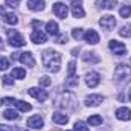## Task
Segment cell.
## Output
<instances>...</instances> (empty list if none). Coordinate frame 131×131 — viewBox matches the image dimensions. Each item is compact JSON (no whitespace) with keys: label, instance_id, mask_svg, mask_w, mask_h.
I'll return each mask as SVG.
<instances>
[{"label":"cell","instance_id":"obj_1","mask_svg":"<svg viewBox=\"0 0 131 131\" xmlns=\"http://www.w3.org/2000/svg\"><path fill=\"white\" fill-rule=\"evenodd\" d=\"M41 61L43 66L49 70V72H60L61 69V55L57 52V50H52V49H47L41 53Z\"/></svg>","mask_w":131,"mask_h":131},{"label":"cell","instance_id":"obj_2","mask_svg":"<svg viewBox=\"0 0 131 131\" xmlns=\"http://www.w3.org/2000/svg\"><path fill=\"white\" fill-rule=\"evenodd\" d=\"M114 78L117 82H128L131 81V69L127 64H119L114 69Z\"/></svg>","mask_w":131,"mask_h":131},{"label":"cell","instance_id":"obj_3","mask_svg":"<svg viewBox=\"0 0 131 131\" xmlns=\"http://www.w3.org/2000/svg\"><path fill=\"white\" fill-rule=\"evenodd\" d=\"M8 41H9V44L12 47H23L26 44V41L21 37V34H18L17 31H14V29H9L8 31Z\"/></svg>","mask_w":131,"mask_h":131},{"label":"cell","instance_id":"obj_4","mask_svg":"<svg viewBox=\"0 0 131 131\" xmlns=\"http://www.w3.org/2000/svg\"><path fill=\"white\" fill-rule=\"evenodd\" d=\"M108 47H110V50H111L113 53H116V55H124V53L127 52V46H125L124 43L117 41V40H111V41L108 43Z\"/></svg>","mask_w":131,"mask_h":131},{"label":"cell","instance_id":"obj_5","mask_svg":"<svg viewBox=\"0 0 131 131\" xmlns=\"http://www.w3.org/2000/svg\"><path fill=\"white\" fill-rule=\"evenodd\" d=\"M52 9H53V14H55L57 17H60V18H66V17H67V14H69V8H67V5L61 3V2L53 3Z\"/></svg>","mask_w":131,"mask_h":131},{"label":"cell","instance_id":"obj_6","mask_svg":"<svg viewBox=\"0 0 131 131\" xmlns=\"http://www.w3.org/2000/svg\"><path fill=\"white\" fill-rule=\"evenodd\" d=\"M32 98H35L37 101H40V102H44L46 99L49 98V93L46 92V90H43V89H38V87H32V89H29V92H28Z\"/></svg>","mask_w":131,"mask_h":131},{"label":"cell","instance_id":"obj_7","mask_svg":"<svg viewBox=\"0 0 131 131\" xmlns=\"http://www.w3.org/2000/svg\"><path fill=\"white\" fill-rule=\"evenodd\" d=\"M99 25H101L104 29L111 31V29H114V26H116V18H114V15H104V17L99 20Z\"/></svg>","mask_w":131,"mask_h":131},{"label":"cell","instance_id":"obj_8","mask_svg":"<svg viewBox=\"0 0 131 131\" xmlns=\"http://www.w3.org/2000/svg\"><path fill=\"white\" fill-rule=\"evenodd\" d=\"M85 82H87V85H89L90 89H95L99 82H101V75H99L98 72H90V73H87V75H85Z\"/></svg>","mask_w":131,"mask_h":131},{"label":"cell","instance_id":"obj_9","mask_svg":"<svg viewBox=\"0 0 131 131\" xmlns=\"http://www.w3.org/2000/svg\"><path fill=\"white\" fill-rule=\"evenodd\" d=\"M43 125H44V121H43V117L38 116V114H34V116H31V117L28 119V127H31L34 130H38V128H41Z\"/></svg>","mask_w":131,"mask_h":131},{"label":"cell","instance_id":"obj_10","mask_svg":"<svg viewBox=\"0 0 131 131\" xmlns=\"http://www.w3.org/2000/svg\"><path fill=\"white\" fill-rule=\"evenodd\" d=\"M72 14H73V17H76V18H82V17L85 15V12H84L82 5H81L79 0H73V3H72Z\"/></svg>","mask_w":131,"mask_h":131},{"label":"cell","instance_id":"obj_11","mask_svg":"<svg viewBox=\"0 0 131 131\" xmlns=\"http://www.w3.org/2000/svg\"><path fill=\"white\" fill-rule=\"evenodd\" d=\"M0 14L3 15V21L5 23H8V25H17V21H18L17 15L12 14V12H5L3 6H0Z\"/></svg>","mask_w":131,"mask_h":131},{"label":"cell","instance_id":"obj_12","mask_svg":"<svg viewBox=\"0 0 131 131\" xmlns=\"http://www.w3.org/2000/svg\"><path fill=\"white\" fill-rule=\"evenodd\" d=\"M31 40L35 44H43V43L47 41V35L44 32H41V31H38V29H35L32 32V35H31Z\"/></svg>","mask_w":131,"mask_h":131},{"label":"cell","instance_id":"obj_13","mask_svg":"<svg viewBox=\"0 0 131 131\" xmlns=\"http://www.w3.org/2000/svg\"><path fill=\"white\" fill-rule=\"evenodd\" d=\"M116 117L119 121H130L131 119V110L127 107H121L116 110Z\"/></svg>","mask_w":131,"mask_h":131},{"label":"cell","instance_id":"obj_14","mask_svg":"<svg viewBox=\"0 0 131 131\" xmlns=\"http://www.w3.org/2000/svg\"><path fill=\"white\" fill-rule=\"evenodd\" d=\"M102 101H104L102 95H90L85 98V105L87 107H98Z\"/></svg>","mask_w":131,"mask_h":131},{"label":"cell","instance_id":"obj_15","mask_svg":"<svg viewBox=\"0 0 131 131\" xmlns=\"http://www.w3.org/2000/svg\"><path fill=\"white\" fill-rule=\"evenodd\" d=\"M69 101H73V98H72V95L70 93H63L60 98L57 99V107H60V108H67L69 107Z\"/></svg>","mask_w":131,"mask_h":131},{"label":"cell","instance_id":"obj_16","mask_svg":"<svg viewBox=\"0 0 131 131\" xmlns=\"http://www.w3.org/2000/svg\"><path fill=\"white\" fill-rule=\"evenodd\" d=\"M84 38H85V41H87L89 44H98V43H99V34L96 32L95 29L87 31L85 35H84Z\"/></svg>","mask_w":131,"mask_h":131},{"label":"cell","instance_id":"obj_17","mask_svg":"<svg viewBox=\"0 0 131 131\" xmlns=\"http://www.w3.org/2000/svg\"><path fill=\"white\" fill-rule=\"evenodd\" d=\"M23 64L29 66V67H32V66H35V60H34L32 53L31 52H23L21 55H20V58H18Z\"/></svg>","mask_w":131,"mask_h":131},{"label":"cell","instance_id":"obj_18","mask_svg":"<svg viewBox=\"0 0 131 131\" xmlns=\"http://www.w3.org/2000/svg\"><path fill=\"white\" fill-rule=\"evenodd\" d=\"M28 8L31 11H43L44 9V2L43 0H28Z\"/></svg>","mask_w":131,"mask_h":131},{"label":"cell","instance_id":"obj_19","mask_svg":"<svg viewBox=\"0 0 131 131\" xmlns=\"http://www.w3.org/2000/svg\"><path fill=\"white\" fill-rule=\"evenodd\" d=\"M52 121L55 124H58V125H66L69 122V117L66 114H63V113H53L52 114Z\"/></svg>","mask_w":131,"mask_h":131},{"label":"cell","instance_id":"obj_20","mask_svg":"<svg viewBox=\"0 0 131 131\" xmlns=\"http://www.w3.org/2000/svg\"><path fill=\"white\" fill-rule=\"evenodd\" d=\"M82 60H84L85 63H93V64L99 63V57L95 52H85V53L82 55Z\"/></svg>","mask_w":131,"mask_h":131},{"label":"cell","instance_id":"obj_21","mask_svg":"<svg viewBox=\"0 0 131 131\" xmlns=\"http://www.w3.org/2000/svg\"><path fill=\"white\" fill-rule=\"evenodd\" d=\"M46 31L47 34H50V35H58V23L57 21H53V20H50V21H47V25H46Z\"/></svg>","mask_w":131,"mask_h":131},{"label":"cell","instance_id":"obj_22","mask_svg":"<svg viewBox=\"0 0 131 131\" xmlns=\"http://www.w3.org/2000/svg\"><path fill=\"white\" fill-rule=\"evenodd\" d=\"M14 105H15V108L20 110V111H29V110L32 108V105H31L29 102H25V101H15Z\"/></svg>","mask_w":131,"mask_h":131},{"label":"cell","instance_id":"obj_23","mask_svg":"<svg viewBox=\"0 0 131 131\" xmlns=\"http://www.w3.org/2000/svg\"><path fill=\"white\" fill-rule=\"evenodd\" d=\"M3 117H5V119H9V121H15V119H18V113H17V110L8 108V110H5V113H3Z\"/></svg>","mask_w":131,"mask_h":131},{"label":"cell","instance_id":"obj_24","mask_svg":"<svg viewBox=\"0 0 131 131\" xmlns=\"http://www.w3.org/2000/svg\"><path fill=\"white\" fill-rule=\"evenodd\" d=\"M12 78H18V79H23L25 76H26V70L25 69H20V67H15V69H12V75H11Z\"/></svg>","mask_w":131,"mask_h":131},{"label":"cell","instance_id":"obj_25","mask_svg":"<svg viewBox=\"0 0 131 131\" xmlns=\"http://www.w3.org/2000/svg\"><path fill=\"white\" fill-rule=\"evenodd\" d=\"M101 124H102V117L99 114H93V116L89 117V125L96 127V125H101Z\"/></svg>","mask_w":131,"mask_h":131},{"label":"cell","instance_id":"obj_26","mask_svg":"<svg viewBox=\"0 0 131 131\" xmlns=\"http://www.w3.org/2000/svg\"><path fill=\"white\" fill-rule=\"evenodd\" d=\"M116 5H117L116 0H102V3H101V6H102L104 9H113Z\"/></svg>","mask_w":131,"mask_h":131},{"label":"cell","instance_id":"obj_27","mask_svg":"<svg viewBox=\"0 0 131 131\" xmlns=\"http://www.w3.org/2000/svg\"><path fill=\"white\" fill-rule=\"evenodd\" d=\"M75 70H76V63L75 61H70L69 63V70H67V78L75 76Z\"/></svg>","mask_w":131,"mask_h":131},{"label":"cell","instance_id":"obj_28","mask_svg":"<svg viewBox=\"0 0 131 131\" xmlns=\"http://www.w3.org/2000/svg\"><path fill=\"white\" fill-rule=\"evenodd\" d=\"M38 84H40L41 87H47V85L52 84V79H50L49 76H41V78L38 79Z\"/></svg>","mask_w":131,"mask_h":131},{"label":"cell","instance_id":"obj_29","mask_svg":"<svg viewBox=\"0 0 131 131\" xmlns=\"http://www.w3.org/2000/svg\"><path fill=\"white\" fill-rule=\"evenodd\" d=\"M78 82H79V81H78V76H72V78H67V79H66V85H67V87H76Z\"/></svg>","mask_w":131,"mask_h":131},{"label":"cell","instance_id":"obj_30","mask_svg":"<svg viewBox=\"0 0 131 131\" xmlns=\"http://www.w3.org/2000/svg\"><path fill=\"white\" fill-rule=\"evenodd\" d=\"M119 14H121V17H124V18H127V17H130L131 15V6H124V8H121V11H119Z\"/></svg>","mask_w":131,"mask_h":131},{"label":"cell","instance_id":"obj_31","mask_svg":"<svg viewBox=\"0 0 131 131\" xmlns=\"http://www.w3.org/2000/svg\"><path fill=\"white\" fill-rule=\"evenodd\" d=\"M75 131H89V128L82 121H78V122H75Z\"/></svg>","mask_w":131,"mask_h":131},{"label":"cell","instance_id":"obj_32","mask_svg":"<svg viewBox=\"0 0 131 131\" xmlns=\"http://www.w3.org/2000/svg\"><path fill=\"white\" fill-rule=\"evenodd\" d=\"M119 34H121V37H131V25H128V26H124L121 31H119Z\"/></svg>","mask_w":131,"mask_h":131},{"label":"cell","instance_id":"obj_33","mask_svg":"<svg viewBox=\"0 0 131 131\" xmlns=\"http://www.w3.org/2000/svg\"><path fill=\"white\" fill-rule=\"evenodd\" d=\"M9 67V60L5 57H0V70H6Z\"/></svg>","mask_w":131,"mask_h":131},{"label":"cell","instance_id":"obj_34","mask_svg":"<svg viewBox=\"0 0 131 131\" xmlns=\"http://www.w3.org/2000/svg\"><path fill=\"white\" fill-rule=\"evenodd\" d=\"M2 82H3V85H12V84H14V78L5 75V76L2 78Z\"/></svg>","mask_w":131,"mask_h":131},{"label":"cell","instance_id":"obj_35","mask_svg":"<svg viewBox=\"0 0 131 131\" xmlns=\"http://www.w3.org/2000/svg\"><path fill=\"white\" fill-rule=\"evenodd\" d=\"M72 37H73L75 40H79V38L82 37V29H81V28H76V29H73V32H72Z\"/></svg>","mask_w":131,"mask_h":131},{"label":"cell","instance_id":"obj_36","mask_svg":"<svg viewBox=\"0 0 131 131\" xmlns=\"http://www.w3.org/2000/svg\"><path fill=\"white\" fill-rule=\"evenodd\" d=\"M57 43H58V44H64V43H67V34L60 35V37L57 38Z\"/></svg>","mask_w":131,"mask_h":131},{"label":"cell","instance_id":"obj_37","mask_svg":"<svg viewBox=\"0 0 131 131\" xmlns=\"http://www.w3.org/2000/svg\"><path fill=\"white\" fill-rule=\"evenodd\" d=\"M6 5H9L11 8H17L18 6V0H6Z\"/></svg>","mask_w":131,"mask_h":131},{"label":"cell","instance_id":"obj_38","mask_svg":"<svg viewBox=\"0 0 131 131\" xmlns=\"http://www.w3.org/2000/svg\"><path fill=\"white\" fill-rule=\"evenodd\" d=\"M3 102H5V104H14V102H15V99H14V98H5V99H3Z\"/></svg>","mask_w":131,"mask_h":131},{"label":"cell","instance_id":"obj_39","mask_svg":"<svg viewBox=\"0 0 131 131\" xmlns=\"http://www.w3.org/2000/svg\"><path fill=\"white\" fill-rule=\"evenodd\" d=\"M31 25H32V28H40V26H41V21H38V20H34Z\"/></svg>","mask_w":131,"mask_h":131},{"label":"cell","instance_id":"obj_40","mask_svg":"<svg viewBox=\"0 0 131 131\" xmlns=\"http://www.w3.org/2000/svg\"><path fill=\"white\" fill-rule=\"evenodd\" d=\"M0 131H9V127H6V125H0Z\"/></svg>","mask_w":131,"mask_h":131},{"label":"cell","instance_id":"obj_41","mask_svg":"<svg viewBox=\"0 0 131 131\" xmlns=\"http://www.w3.org/2000/svg\"><path fill=\"white\" fill-rule=\"evenodd\" d=\"M78 52H79V49H73V50H72V55H75V57H76V55H78Z\"/></svg>","mask_w":131,"mask_h":131},{"label":"cell","instance_id":"obj_42","mask_svg":"<svg viewBox=\"0 0 131 131\" xmlns=\"http://www.w3.org/2000/svg\"><path fill=\"white\" fill-rule=\"evenodd\" d=\"M128 98H130V101H131V90H130V93H128Z\"/></svg>","mask_w":131,"mask_h":131},{"label":"cell","instance_id":"obj_43","mask_svg":"<svg viewBox=\"0 0 131 131\" xmlns=\"http://www.w3.org/2000/svg\"><path fill=\"white\" fill-rule=\"evenodd\" d=\"M2 46H3V44H2V38H0V47H2Z\"/></svg>","mask_w":131,"mask_h":131},{"label":"cell","instance_id":"obj_44","mask_svg":"<svg viewBox=\"0 0 131 131\" xmlns=\"http://www.w3.org/2000/svg\"><path fill=\"white\" fill-rule=\"evenodd\" d=\"M2 104H3V99H0V105H2Z\"/></svg>","mask_w":131,"mask_h":131}]
</instances>
